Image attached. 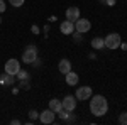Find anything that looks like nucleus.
<instances>
[{"instance_id": "nucleus-5", "label": "nucleus", "mask_w": 127, "mask_h": 125, "mask_svg": "<svg viewBox=\"0 0 127 125\" xmlns=\"http://www.w3.org/2000/svg\"><path fill=\"white\" fill-rule=\"evenodd\" d=\"M93 95V91H92V88L90 86H80L76 88V93H75V98L76 100H81V101H85V100H90V96Z\"/></svg>"}, {"instance_id": "nucleus-23", "label": "nucleus", "mask_w": 127, "mask_h": 125, "mask_svg": "<svg viewBox=\"0 0 127 125\" xmlns=\"http://www.w3.org/2000/svg\"><path fill=\"white\" fill-rule=\"evenodd\" d=\"M41 64H42V61H41L39 58H37V59H36V61H34V63H32V66H34V68H39Z\"/></svg>"}, {"instance_id": "nucleus-24", "label": "nucleus", "mask_w": 127, "mask_h": 125, "mask_svg": "<svg viewBox=\"0 0 127 125\" xmlns=\"http://www.w3.org/2000/svg\"><path fill=\"white\" fill-rule=\"evenodd\" d=\"M103 5H108V7H114L115 5V0H105V3Z\"/></svg>"}, {"instance_id": "nucleus-14", "label": "nucleus", "mask_w": 127, "mask_h": 125, "mask_svg": "<svg viewBox=\"0 0 127 125\" xmlns=\"http://www.w3.org/2000/svg\"><path fill=\"white\" fill-rule=\"evenodd\" d=\"M48 108H51L54 113H58L59 110L63 108V101L58 100V98H53V100H49V106H48Z\"/></svg>"}, {"instance_id": "nucleus-20", "label": "nucleus", "mask_w": 127, "mask_h": 125, "mask_svg": "<svg viewBox=\"0 0 127 125\" xmlns=\"http://www.w3.org/2000/svg\"><path fill=\"white\" fill-rule=\"evenodd\" d=\"M71 36H73V41H75V42H80V41H83V34H81V32H76V30H75Z\"/></svg>"}, {"instance_id": "nucleus-27", "label": "nucleus", "mask_w": 127, "mask_h": 125, "mask_svg": "<svg viewBox=\"0 0 127 125\" xmlns=\"http://www.w3.org/2000/svg\"><path fill=\"white\" fill-rule=\"evenodd\" d=\"M56 19H58V17H56V15H51V17H49V22H54V20H56Z\"/></svg>"}, {"instance_id": "nucleus-4", "label": "nucleus", "mask_w": 127, "mask_h": 125, "mask_svg": "<svg viewBox=\"0 0 127 125\" xmlns=\"http://www.w3.org/2000/svg\"><path fill=\"white\" fill-rule=\"evenodd\" d=\"M19 69H20L19 59H15V58L7 59V63H5V73H9V75H12V76H15V75L19 73Z\"/></svg>"}, {"instance_id": "nucleus-29", "label": "nucleus", "mask_w": 127, "mask_h": 125, "mask_svg": "<svg viewBox=\"0 0 127 125\" xmlns=\"http://www.w3.org/2000/svg\"><path fill=\"white\" fill-rule=\"evenodd\" d=\"M0 24H2V19H0Z\"/></svg>"}, {"instance_id": "nucleus-11", "label": "nucleus", "mask_w": 127, "mask_h": 125, "mask_svg": "<svg viewBox=\"0 0 127 125\" xmlns=\"http://www.w3.org/2000/svg\"><path fill=\"white\" fill-rule=\"evenodd\" d=\"M64 79H66V85H68V86H76V85H78V81H80L78 75H76V73H73V71L66 73V75H64Z\"/></svg>"}, {"instance_id": "nucleus-10", "label": "nucleus", "mask_w": 127, "mask_h": 125, "mask_svg": "<svg viewBox=\"0 0 127 125\" xmlns=\"http://www.w3.org/2000/svg\"><path fill=\"white\" fill-rule=\"evenodd\" d=\"M64 15H66V20H69V22H76V20L80 19V9L78 7H69V9H66V12H64Z\"/></svg>"}, {"instance_id": "nucleus-9", "label": "nucleus", "mask_w": 127, "mask_h": 125, "mask_svg": "<svg viewBox=\"0 0 127 125\" xmlns=\"http://www.w3.org/2000/svg\"><path fill=\"white\" fill-rule=\"evenodd\" d=\"M59 30H61V34H64V36H71V34L75 32V22H69V20L61 22V24H59Z\"/></svg>"}, {"instance_id": "nucleus-21", "label": "nucleus", "mask_w": 127, "mask_h": 125, "mask_svg": "<svg viewBox=\"0 0 127 125\" xmlns=\"http://www.w3.org/2000/svg\"><path fill=\"white\" fill-rule=\"evenodd\" d=\"M29 118H31V120H37V118H39V112L31 110V112H29Z\"/></svg>"}, {"instance_id": "nucleus-19", "label": "nucleus", "mask_w": 127, "mask_h": 125, "mask_svg": "<svg viewBox=\"0 0 127 125\" xmlns=\"http://www.w3.org/2000/svg\"><path fill=\"white\" fill-rule=\"evenodd\" d=\"M119 124L127 125V112H122V113L119 115Z\"/></svg>"}, {"instance_id": "nucleus-3", "label": "nucleus", "mask_w": 127, "mask_h": 125, "mask_svg": "<svg viewBox=\"0 0 127 125\" xmlns=\"http://www.w3.org/2000/svg\"><path fill=\"white\" fill-rule=\"evenodd\" d=\"M103 42H105V48L117 49L120 46V42H122V39H120V36H119L117 32H112V34H108L107 37H103Z\"/></svg>"}, {"instance_id": "nucleus-7", "label": "nucleus", "mask_w": 127, "mask_h": 125, "mask_svg": "<svg viewBox=\"0 0 127 125\" xmlns=\"http://www.w3.org/2000/svg\"><path fill=\"white\" fill-rule=\"evenodd\" d=\"M61 101H63V108H64V110H68V112H75V108H76V98H75V96L66 95Z\"/></svg>"}, {"instance_id": "nucleus-6", "label": "nucleus", "mask_w": 127, "mask_h": 125, "mask_svg": "<svg viewBox=\"0 0 127 125\" xmlns=\"http://www.w3.org/2000/svg\"><path fill=\"white\" fill-rule=\"evenodd\" d=\"M90 29H92V22L88 19H81V17H80V19L75 22V30H76V32L85 34V32H88Z\"/></svg>"}, {"instance_id": "nucleus-1", "label": "nucleus", "mask_w": 127, "mask_h": 125, "mask_svg": "<svg viewBox=\"0 0 127 125\" xmlns=\"http://www.w3.org/2000/svg\"><path fill=\"white\" fill-rule=\"evenodd\" d=\"M90 112L93 117H103L108 112V101L103 95L90 96Z\"/></svg>"}, {"instance_id": "nucleus-8", "label": "nucleus", "mask_w": 127, "mask_h": 125, "mask_svg": "<svg viewBox=\"0 0 127 125\" xmlns=\"http://www.w3.org/2000/svg\"><path fill=\"white\" fill-rule=\"evenodd\" d=\"M54 117H56V113L51 108H48V110H44V112L39 113V120H41V124H53L54 122Z\"/></svg>"}, {"instance_id": "nucleus-13", "label": "nucleus", "mask_w": 127, "mask_h": 125, "mask_svg": "<svg viewBox=\"0 0 127 125\" xmlns=\"http://www.w3.org/2000/svg\"><path fill=\"white\" fill-rule=\"evenodd\" d=\"M14 81H15V76H12V75H9V73H3V75L0 76V85L12 86V85H14Z\"/></svg>"}, {"instance_id": "nucleus-12", "label": "nucleus", "mask_w": 127, "mask_h": 125, "mask_svg": "<svg viewBox=\"0 0 127 125\" xmlns=\"http://www.w3.org/2000/svg\"><path fill=\"white\" fill-rule=\"evenodd\" d=\"M58 69H59V73L61 75H66V73H69L71 71V61L69 59H61L59 61V64H58Z\"/></svg>"}, {"instance_id": "nucleus-26", "label": "nucleus", "mask_w": 127, "mask_h": 125, "mask_svg": "<svg viewBox=\"0 0 127 125\" xmlns=\"http://www.w3.org/2000/svg\"><path fill=\"white\" fill-rule=\"evenodd\" d=\"M119 48H122L124 51H127V42H120V46H119Z\"/></svg>"}, {"instance_id": "nucleus-17", "label": "nucleus", "mask_w": 127, "mask_h": 125, "mask_svg": "<svg viewBox=\"0 0 127 125\" xmlns=\"http://www.w3.org/2000/svg\"><path fill=\"white\" fill-rule=\"evenodd\" d=\"M24 2H26V0H9V3L12 5V7H15V9L22 7V5H24Z\"/></svg>"}, {"instance_id": "nucleus-16", "label": "nucleus", "mask_w": 127, "mask_h": 125, "mask_svg": "<svg viewBox=\"0 0 127 125\" xmlns=\"http://www.w3.org/2000/svg\"><path fill=\"white\" fill-rule=\"evenodd\" d=\"M15 78H17V79H29V73H27V71H24V69H19V73H17V75H15Z\"/></svg>"}, {"instance_id": "nucleus-28", "label": "nucleus", "mask_w": 127, "mask_h": 125, "mask_svg": "<svg viewBox=\"0 0 127 125\" xmlns=\"http://www.w3.org/2000/svg\"><path fill=\"white\" fill-rule=\"evenodd\" d=\"M98 2H100V3H105V0H98Z\"/></svg>"}, {"instance_id": "nucleus-25", "label": "nucleus", "mask_w": 127, "mask_h": 125, "mask_svg": "<svg viewBox=\"0 0 127 125\" xmlns=\"http://www.w3.org/2000/svg\"><path fill=\"white\" fill-rule=\"evenodd\" d=\"M31 30H32V34H39V27H37V25H32Z\"/></svg>"}, {"instance_id": "nucleus-15", "label": "nucleus", "mask_w": 127, "mask_h": 125, "mask_svg": "<svg viewBox=\"0 0 127 125\" xmlns=\"http://www.w3.org/2000/svg\"><path fill=\"white\" fill-rule=\"evenodd\" d=\"M92 48L93 49H103L105 48V42H103V37H95V39H92Z\"/></svg>"}, {"instance_id": "nucleus-2", "label": "nucleus", "mask_w": 127, "mask_h": 125, "mask_svg": "<svg viewBox=\"0 0 127 125\" xmlns=\"http://www.w3.org/2000/svg\"><path fill=\"white\" fill-rule=\"evenodd\" d=\"M36 59H37V46L36 44H29L26 48V51L22 52V61L26 64H32Z\"/></svg>"}, {"instance_id": "nucleus-22", "label": "nucleus", "mask_w": 127, "mask_h": 125, "mask_svg": "<svg viewBox=\"0 0 127 125\" xmlns=\"http://www.w3.org/2000/svg\"><path fill=\"white\" fill-rule=\"evenodd\" d=\"M7 10V5H5V2L3 0H0V14H3Z\"/></svg>"}, {"instance_id": "nucleus-18", "label": "nucleus", "mask_w": 127, "mask_h": 125, "mask_svg": "<svg viewBox=\"0 0 127 125\" xmlns=\"http://www.w3.org/2000/svg\"><path fill=\"white\" fill-rule=\"evenodd\" d=\"M19 86L22 90H29L31 85H29V79H19Z\"/></svg>"}]
</instances>
